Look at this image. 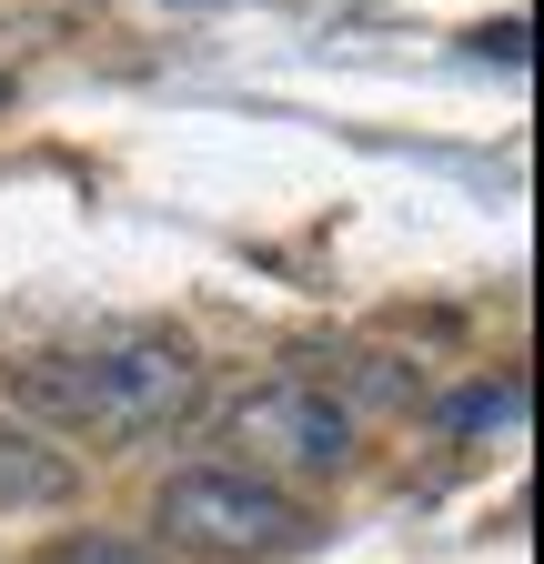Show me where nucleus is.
<instances>
[{
    "mask_svg": "<svg viewBox=\"0 0 544 564\" xmlns=\"http://www.w3.org/2000/svg\"><path fill=\"white\" fill-rule=\"evenodd\" d=\"M202 403V364L182 333H121L101 352H31L11 373V413L61 423V434H91V444H152L172 423H192Z\"/></svg>",
    "mask_w": 544,
    "mask_h": 564,
    "instance_id": "f257e3e1",
    "label": "nucleus"
},
{
    "mask_svg": "<svg viewBox=\"0 0 544 564\" xmlns=\"http://www.w3.org/2000/svg\"><path fill=\"white\" fill-rule=\"evenodd\" d=\"M152 524H162V544L213 554V564H252V554L303 544V505H293L283 484L242 474V464H182L152 494Z\"/></svg>",
    "mask_w": 544,
    "mask_h": 564,
    "instance_id": "f03ea898",
    "label": "nucleus"
},
{
    "mask_svg": "<svg viewBox=\"0 0 544 564\" xmlns=\"http://www.w3.org/2000/svg\"><path fill=\"white\" fill-rule=\"evenodd\" d=\"M232 444H242V474H262V484H333V474H353L363 423L333 383L283 373L232 403Z\"/></svg>",
    "mask_w": 544,
    "mask_h": 564,
    "instance_id": "7ed1b4c3",
    "label": "nucleus"
},
{
    "mask_svg": "<svg viewBox=\"0 0 544 564\" xmlns=\"http://www.w3.org/2000/svg\"><path fill=\"white\" fill-rule=\"evenodd\" d=\"M72 454H61L51 434H31L21 413H0V505L31 514V505H72Z\"/></svg>",
    "mask_w": 544,
    "mask_h": 564,
    "instance_id": "20e7f679",
    "label": "nucleus"
},
{
    "mask_svg": "<svg viewBox=\"0 0 544 564\" xmlns=\"http://www.w3.org/2000/svg\"><path fill=\"white\" fill-rule=\"evenodd\" d=\"M524 423V373H494V383H464L454 403H444V434H514Z\"/></svg>",
    "mask_w": 544,
    "mask_h": 564,
    "instance_id": "39448f33",
    "label": "nucleus"
},
{
    "mask_svg": "<svg viewBox=\"0 0 544 564\" xmlns=\"http://www.w3.org/2000/svg\"><path fill=\"white\" fill-rule=\"evenodd\" d=\"M344 364H353V393L363 403H414L424 393V373H403L393 352H344Z\"/></svg>",
    "mask_w": 544,
    "mask_h": 564,
    "instance_id": "423d86ee",
    "label": "nucleus"
},
{
    "mask_svg": "<svg viewBox=\"0 0 544 564\" xmlns=\"http://www.w3.org/2000/svg\"><path fill=\"white\" fill-rule=\"evenodd\" d=\"M41 564H152L142 544H121V534H72V544H51Z\"/></svg>",
    "mask_w": 544,
    "mask_h": 564,
    "instance_id": "0eeeda50",
    "label": "nucleus"
},
{
    "mask_svg": "<svg viewBox=\"0 0 544 564\" xmlns=\"http://www.w3.org/2000/svg\"><path fill=\"white\" fill-rule=\"evenodd\" d=\"M474 51H485V61H524V21H504V31H474Z\"/></svg>",
    "mask_w": 544,
    "mask_h": 564,
    "instance_id": "6e6552de",
    "label": "nucleus"
},
{
    "mask_svg": "<svg viewBox=\"0 0 544 564\" xmlns=\"http://www.w3.org/2000/svg\"><path fill=\"white\" fill-rule=\"evenodd\" d=\"M0 101H11V82H0Z\"/></svg>",
    "mask_w": 544,
    "mask_h": 564,
    "instance_id": "1a4fd4ad",
    "label": "nucleus"
}]
</instances>
